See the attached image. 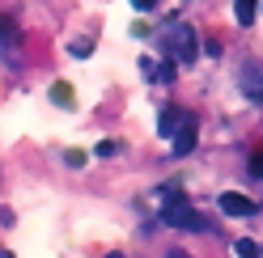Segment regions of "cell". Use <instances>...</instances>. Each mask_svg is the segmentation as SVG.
Instances as JSON below:
<instances>
[{"label":"cell","instance_id":"4fadbf2b","mask_svg":"<svg viewBox=\"0 0 263 258\" xmlns=\"http://www.w3.org/2000/svg\"><path fill=\"white\" fill-rule=\"evenodd\" d=\"M9 34H13V26H9L5 17H0V38H9Z\"/></svg>","mask_w":263,"mask_h":258},{"label":"cell","instance_id":"ba28073f","mask_svg":"<svg viewBox=\"0 0 263 258\" xmlns=\"http://www.w3.org/2000/svg\"><path fill=\"white\" fill-rule=\"evenodd\" d=\"M242 85H246V93L263 98V76H259V72H246V76H242Z\"/></svg>","mask_w":263,"mask_h":258},{"label":"cell","instance_id":"5bb4252c","mask_svg":"<svg viewBox=\"0 0 263 258\" xmlns=\"http://www.w3.org/2000/svg\"><path fill=\"white\" fill-rule=\"evenodd\" d=\"M166 258H191V254H183V250H170V254H166Z\"/></svg>","mask_w":263,"mask_h":258},{"label":"cell","instance_id":"3957f363","mask_svg":"<svg viewBox=\"0 0 263 258\" xmlns=\"http://www.w3.org/2000/svg\"><path fill=\"white\" fill-rule=\"evenodd\" d=\"M195 132H200V123H195V115H183V123H178V132L170 136V140H174V153H178V157H187V153L195 148Z\"/></svg>","mask_w":263,"mask_h":258},{"label":"cell","instance_id":"9c48e42d","mask_svg":"<svg viewBox=\"0 0 263 258\" xmlns=\"http://www.w3.org/2000/svg\"><path fill=\"white\" fill-rule=\"evenodd\" d=\"M234 254H238V258H259V246H255V241H246V237H242L238 246H234Z\"/></svg>","mask_w":263,"mask_h":258},{"label":"cell","instance_id":"9a60e30c","mask_svg":"<svg viewBox=\"0 0 263 258\" xmlns=\"http://www.w3.org/2000/svg\"><path fill=\"white\" fill-rule=\"evenodd\" d=\"M106 258H123V254H119V250H115V254H106Z\"/></svg>","mask_w":263,"mask_h":258},{"label":"cell","instance_id":"6da1fadb","mask_svg":"<svg viewBox=\"0 0 263 258\" xmlns=\"http://www.w3.org/2000/svg\"><path fill=\"white\" fill-rule=\"evenodd\" d=\"M161 42H166L170 59H174V63H183V68H191L195 55H200V38H195V30H191V26H170Z\"/></svg>","mask_w":263,"mask_h":258},{"label":"cell","instance_id":"5b68a950","mask_svg":"<svg viewBox=\"0 0 263 258\" xmlns=\"http://www.w3.org/2000/svg\"><path fill=\"white\" fill-rule=\"evenodd\" d=\"M178 123H183V110H178V106H170V110H161L157 132H161V136H174V132H178Z\"/></svg>","mask_w":263,"mask_h":258},{"label":"cell","instance_id":"52a82bcc","mask_svg":"<svg viewBox=\"0 0 263 258\" xmlns=\"http://www.w3.org/2000/svg\"><path fill=\"white\" fill-rule=\"evenodd\" d=\"M51 98H55V106L68 110V106H72V89L64 85V80H55V85H51Z\"/></svg>","mask_w":263,"mask_h":258},{"label":"cell","instance_id":"30bf717a","mask_svg":"<svg viewBox=\"0 0 263 258\" xmlns=\"http://www.w3.org/2000/svg\"><path fill=\"white\" fill-rule=\"evenodd\" d=\"M246 174H251V178H263V153H255L251 161H246Z\"/></svg>","mask_w":263,"mask_h":258},{"label":"cell","instance_id":"7a4b0ae2","mask_svg":"<svg viewBox=\"0 0 263 258\" xmlns=\"http://www.w3.org/2000/svg\"><path fill=\"white\" fill-rule=\"evenodd\" d=\"M161 220H166L170 229H191V233H204V229H208V220L195 212L187 199H170L166 207H161Z\"/></svg>","mask_w":263,"mask_h":258},{"label":"cell","instance_id":"8fae6325","mask_svg":"<svg viewBox=\"0 0 263 258\" xmlns=\"http://www.w3.org/2000/svg\"><path fill=\"white\" fill-rule=\"evenodd\" d=\"M64 161H68V165H72V169H81V165H85V161H89V157H85V153H81V148H68V153H64Z\"/></svg>","mask_w":263,"mask_h":258},{"label":"cell","instance_id":"277c9868","mask_svg":"<svg viewBox=\"0 0 263 258\" xmlns=\"http://www.w3.org/2000/svg\"><path fill=\"white\" fill-rule=\"evenodd\" d=\"M217 203H221V212H225V216H251L255 207H259V203H251L246 195H238V190H225Z\"/></svg>","mask_w":263,"mask_h":258},{"label":"cell","instance_id":"8992f818","mask_svg":"<svg viewBox=\"0 0 263 258\" xmlns=\"http://www.w3.org/2000/svg\"><path fill=\"white\" fill-rule=\"evenodd\" d=\"M255 13H259V0H234V17H238V26H251Z\"/></svg>","mask_w":263,"mask_h":258},{"label":"cell","instance_id":"7c38bea8","mask_svg":"<svg viewBox=\"0 0 263 258\" xmlns=\"http://www.w3.org/2000/svg\"><path fill=\"white\" fill-rule=\"evenodd\" d=\"M153 5H157V0H132V9H136V13H149Z\"/></svg>","mask_w":263,"mask_h":258}]
</instances>
